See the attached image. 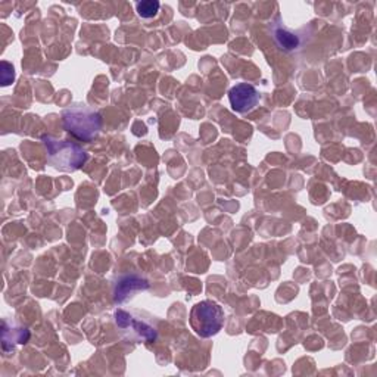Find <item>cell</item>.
I'll return each instance as SVG.
<instances>
[{"mask_svg": "<svg viewBox=\"0 0 377 377\" xmlns=\"http://www.w3.org/2000/svg\"><path fill=\"white\" fill-rule=\"evenodd\" d=\"M43 143L48 151V161L56 170L72 173L82 168L87 161L86 151L77 143L58 141L50 136H43Z\"/></svg>", "mask_w": 377, "mask_h": 377, "instance_id": "cell-1", "label": "cell"}, {"mask_svg": "<svg viewBox=\"0 0 377 377\" xmlns=\"http://www.w3.org/2000/svg\"><path fill=\"white\" fill-rule=\"evenodd\" d=\"M64 127L72 136L84 142H90L102 129V118L86 106H72L64 111Z\"/></svg>", "mask_w": 377, "mask_h": 377, "instance_id": "cell-2", "label": "cell"}, {"mask_svg": "<svg viewBox=\"0 0 377 377\" xmlns=\"http://www.w3.org/2000/svg\"><path fill=\"white\" fill-rule=\"evenodd\" d=\"M190 324L197 336H215L223 329L224 311L214 301H202L192 308Z\"/></svg>", "mask_w": 377, "mask_h": 377, "instance_id": "cell-3", "label": "cell"}, {"mask_svg": "<svg viewBox=\"0 0 377 377\" xmlns=\"http://www.w3.org/2000/svg\"><path fill=\"white\" fill-rule=\"evenodd\" d=\"M229 101L234 112L248 114L253 111L258 102H260V93L248 83H239L230 89Z\"/></svg>", "mask_w": 377, "mask_h": 377, "instance_id": "cell-4", "label": "cell"}, {"mask_svg": "<svg viewBox=\"0 0 377 377\" xmlns=\"http://www.w3.org/2000/svg\"><path fill=\"white\" fill-rule=\"evenodd\" d=\"M115 322H116L118 327H121L124 330L131 329V332L137 337H141V339H143L146 342H153L156 339V332L152 326H149L145 322L136 320L133 315H130L129 312H126L123 310H118L115 312Z\"/></svg>", "mask_w": 377, "mask_h": 377, "instance_id": "cell-5", "label": "cell"}, {"mask_svg": "<svg viewBox=\"0 0 377 377\" xmlns=\"http://www.w3.org/2000/svg\"><path fill=\"white\" fill-rule=\"evenodd\" d=\"M149 288L148 280L142 279V277H138L136 274H130V275H124L121 277L120 280H118L116 286H115V292H114V297L116 302H124L130 295H133L134 292L138 290H145Z\"/></svg>", "mask_w": 377, "mask_h": 377, "instance_id": "cell-6", "label": "cell"}, {"mask_svg": "<svg viewBox=\"0 0 377 377\" xmlns=\"http://www.w3.org/2000/svg\"><path fill=\"white\" fill-rule=\"evenodd\" d=\"M271 31H273V37H274L275 43L279 45L280 49L286 52H292L300 48L301 45L300 37H297L295 33H292L290 30H288L286 27H283L282 24H273Z\"/></svg>", "mask_w": 377, "mask_h": 377, "instance_id": "cell-7", "label": "cell"}, {"mask_svg": "<svg viewBox=\"0 0 377 377\" xmlns=\"http://www.w3.org/2000/svg\"><path fill=\"white\" fill-rule=\"evenodd\" d=\"M30 339V332L27 329H8V323L4 322V332H2V341H4V351L8 352L9 344H27Z\"/></svg>", "mask_w": 377, "mask_h": 377, "instance_id": "cell-8", "label": "cell"}, {"mask_svg": "<svg viewBox=\"0 0 377 377\" xmlns=\"http://www.w3.org/2000/svg\"><path fill=\"white\" fill-rule=\"evenodd\" d=\"M160 2H156V0H145V2H138L136 5V11L138 13V16L143 18V19H151L153 16H156V13L160 12Z\"/></svg>", "mask_w": 377, "mask_h": 377, "instance_id": "cell-9", "label": "cell"}, {"mask_svg": "<svg viewBox=\"0 0 377 377\" xmlns=\"http://www.w3.org/2000/svg\"><path fill=\"white\" fill-rule=\"evenodd\" d=\"M15 78V70L13 67L6 62V61H2V84L4 86H9Z\"/></svg>", "mask_w": 377, "mask_h": 377, "instance_id": "cell-10", "label": "cell"}]
</instances>
